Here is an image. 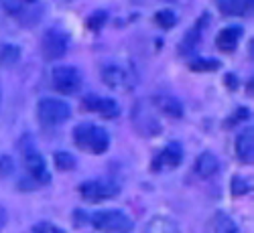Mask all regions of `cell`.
Segmentation results:
<instances>
[{
    "instance_id": "1",
    "label": "cell",
    "mask_w": 254,
    "mask_h": 233,
    "mask_svg": "<svg viewBox=\"0 0 254 233\" xmlns=\"http://www.w3.org/2000/svg\"><path fill=\"white\" fill-rule=\"evenodd\" d=\"M73 144L88 154H104L110 148V134L94 122H81L73 128Z\"/></svg>"
},
{
    "instance_id": "2",
    "label": "cell",
    "mask_w": 254,
    "mask_h": 233,
    "mask_svg": "<svg viewBox=\"0 0 254 233\" xmlns=\"http://www.w3.org/2000/svg\"><path fill=\"white\" fill-rule=\"evenodd\" d=\"M18 150L23 154V162H25V168L29 173V179L35 185H47L51 181V175L47 171V162H45L43 154L37 150L35 140L31 134H25L18 140Z\"/></svg>"
},
{
    "instance_id": "3",
    "label": "cell",
    "mask_w": 254,
    "mask_h": 233,
    "mask_svg": "<svg viewBox=\"0 0 254 233\" xmlns=\"http://www.w3.org/2000/svg\"><path fill=\"white\" fill-rule=\"evenodd\" d=\"M130 122H132V128L142 136V138H153L161 134V122L155 114V110L149 105V101H136L134 108L130 112Z\"/></svg>"
},
{
    "instance_id": "4",
    "label": "cell",
    "mask_w": 254,
    "mask_h": 233,
    "mask_svg": "<svg viewBox=\"0 0 254 233\" xmlns=\"http://www.w3.org/2000/svg\"><path fill=\"white\" fill-rule=\"evenodd\" d=\"M90 221L102 233H130L134 229L132 219L126 213H122V211H114V209L96 211L90 217Z\"/></svg>"
},
{
    "instance_id": "5",
    "label": "cell",
    "mask_w": 254,
    "mask_h": 233,
    "mask_svg": "<svg viewBox=\"0 0 254 233\" xmlns=\"http://www.w3.org/2000/svg\"><path fill=\"white\" fill-rule=\"evenodd\" d=\"M37 118L43 126H59L71 118V108L59 97H43L37 103Z\"/></svg>"
},
{
    "instance_id": "6",
    "label": "cell",
    "mask_w": 254,
    "mask_h": 233,
    "mask_svg": "<svg viewBox=\"0 0 254 233\" xmlns=\"http://www.w3.org/2000/svg\"><path fill=\"white\" fill-rule=\"evenodd\" d=\"M120 193V186L114 181L108 179H94V181H86L79 185V195L86 203H104V201H110L114 197H118Z\"/></svg>"
},
{
    "instance_id": "7",
    "label": "cell",
    "mask_w": 254,
    "mask_h": 233,
    "mask_svg": "<svg viewBox=\"0 0 254 233\" xmlns=\"http://www.w3.org/2000/svg\"><path fill=\"white\" fill-rule=\"evenodd\" d=\"M51 86L57 93L73 95L81 90V73L73 65H57L51 71Z\"/></svg>"
},
{
    "instance_id": "8",
    "label": "cell",
    "mask_w": 254,
    "mask_h": 233,
    "mask_svg": "<svg viewBox=\"0 0 254 233\" xmlns=\"http://www.w3.org/2000/svg\"><path fill=\"white\" fill-rule=\"evenodd\" d=\"M67 47H69V37L59 29H49L41 37V55H43L45 61L61 59L67 53Z\"/></svg>"
},
{
    "instance_id": "9",
    "label": "cell",
    "mask_w": 254,
    "mask_h": 233,
    "mask_svg": "<svg viewBox=\"0 0 254 233\" xmlns=\"http://www.w3.org/2000/svg\"><path fill=\"white\" fill-rule=\"evenodd\" d=\"M100 75H102V81H104L110 90H114V92H130V90L134 88V83H136L134 75H132L128 69H126V67L116 65V63L104 65Z\"/></svg>"
},
{
    "instance_id": "10",
    "label": "cell",
    "mask_w": 254,
    "mask_h": 233,
    "mask_svg": "<svg viewBox=\"0 0 254 233\" xmlns=\"http://www.w3.org/2000/svg\"><path fill=\"white\" fill-rule=\"evenodd\" d=\"M81 110L83 112H94L104 120H114L120 116V105L112 97H100V95H86L81 99Z\"/></svg>"
},
{
    "instance_id": "11",
    "label": "cell",
    "mask_w": 254,
    "mask_h": 233,
    "mask_svg": "<svg viewBox=\"0 0 254 233\" xmlns=\"http://www.w3.org/2000/svg\"><path fill=\"white\" fill-rule=\"evenodd\" d=\"M183 160V148L179 142H169L153 160V171H173Z\"/></svg>"
},
{
    "instance_id": "12",
    "label": "cell",
    "mask_w": 254,
    "mask_h": 233,
    "mask_svg": "<svg viewBox=\"0 0 254 233\" xmlns=\"http://www.w3.org/2000/svg\"><path fill=\"white\" fill-rule=\"evenodd\" d=\"M151 105H153V110H157L159 114H163L167 118H173V120H179L185 114L183 103L171 93H157L151 99Z\"/></svg>"
},
{
    "instance_id": "13",
    "label": "cell",
    "mask_w": 254,
    "mask_h": 233,
    "mask_svg": "<svg viewBox=\"0 0 254 233\" xmlns=\"http://www.w3.org/2000/svg\"><path fill=\"white\" fill-rule=\"evenodd\" d=\"M236 156H238L240 162L252 164V158H254V130L250 128V126L236 136Z\"/></svg>"
},
{
    "instance_id": "14",
    "label": "cell",
    "mask_w": 254,
    "mask_h": 233,
    "mask_svg": "<svg viewBox=\"0 0 254 233\" xmlns=\"http://www.w3.org/2000/svg\"><path fill=\"white\" fill-rule=\"evenodd\" d=\"M195 175L199 179H211L220 173V160L214 152H201L195 158Z\"/></svg>"
},
{
    "instance_id": "15",
    "label": "cell",
    "mask_w": 254,
    "mask_h": 233,
    "mask_svg": "<svg viewBox=\"0 0 254 233\" xmlns=\"http://www.w3.org/2000/svg\"><path fill=\"white\" fill-rule=\"evenodd\" d=\"M242 37V27H226L218 33L216 37V45L222 53H234Z\"/></svg>"
},
{
    "instance_id": "16",
    "label": "cell",
    "mask_w": 254,
    "mask_h": 233,
    "mask_svg": "<svg viewBox=\"0 0 254 233\" xmlns=\"http://www.w3.org/2000/svg\"><path fill=\"white\" fill-rule=\"evenodd\" d=\"M218 8L226 16H246L252 10V0H218Z\"/></svg>"
},
{
    "instance_id": "17",
    "label": "cell",
    "mask_w": 254,
    "mask_h": 233,
    "mask_svg": "<svg viewBox=\"0 0 254 233\" xmlns=\"http://www.w3.org/2000/svg\"><path fill=\"white\" fill-rule=\"evenodd\" d=\"M20 55H23V51H20L18 45L4 43L2 47H0V67H14L20 61Z\"/></svg>"
},
{
    "instance_id": "18",
    "label": "cell",
    "mask_w": 254,
    "mask_h": 233,
    "mask_svg": "<svg viewBox=\"0 0 254 233\" xmlns=\"http://www.w3.org/2000/svg\"><path fill=\"white\" fill-rule=\"evenodd\" d=\"M146 233H179V231L175 221H171L169 217H155L146 225Z\"/></svg>"
},
{
    "instance_id": "19",
    "label": "cell",
    "mask_w": 254,
    "mask_h": 233,
    "mask_svg": "<svg viewBox=\"0 0 254 233\" xmlns=\"http://www.w3.org/2000/svg\"><path fill=\"white\" fill-rule=\"evenodd\" d=\"M214 233H240V231H238L236 221L220 211L214 217Z\"/></svg>"
},
{
    "instance_id": "20",
    "label": "cell",
    "mask_w": 254,
    "mask_h": 233,
    "mask_svg": "<svg viewBox=\"0 0 254 233\" xmlns=\"http://www.w3.org/2000/svg\"><path fill=\"white\" fill-rule=\"evenodd\" d=\"M33 4H37V0H2V8L8 14H16V16L27 12Z\"/></svg>"
},
{
    "instance_id": "21",
    "label": "cell",
    "mask_w": 254,
    "mask_h": 233,
    "mask_svg": "<svg viewBox=\"0 0 254 233\" xmlns=\"http://www.w3.org/2000/svg\"><path fill=\"white\" fill-rule=\"evenodd\" d=\"M53 162L57 166V171H63V173H67V171H73L75 168V156L65 152V150H59L53 154Z\"/></svg>"
},
{
    "instance_id": "22",
    "label": "cell",
    "mask_w": 254,
    "mask_h": 233,
    "mask_svg": "<svg viewBox=\"0 0 254 233\" xmlns=\"http://www.w3.org/2000/svg\"><path fill=\"white\" fill-rule=\"evenodd\" d=\"M155 23H157L161 29L169 31V29H173V27L177 25V14H175L173 10H169V8H163V10H159V12L155 14Z\"/></svg>"
},
{
    "instance_id": "23",
    "label": "cell",
    "mask_w": 254,
    "mask_h": 233,
    "mask_svg": "<svg viewBox=\"0 0 254 233\" xmlns=\"http://www.w3.org/2000/svg\"><path fill=\"white\" fill-rule=\"evenodd\" d=\"M197 43H199V27H193V31H189V33L183 37L179 51L187 55V53H191V51L195 49V45H197Z\"/></svg>"
},
{
    "instance_id": "24",
    "label": "cell",
    "mask_w": 254,
    "mask_h": 233,
    "mask_svg": "<svg viewBox=\"0 0 254 233\" xmlns=\"http://www.w3.org/2000/svg\"><path fill=\"white\" fill-rule=\"evenodd\" d=\"M189 69L191 71H216V69H220V61H216V59H193L189 63Z\"/></svg>"
},
{
    "instance_id": "25",
    "label": "cell",
    "mask_w": 254,
    "mask_h": 233,
    "mask_svg": "<svg viewBox=\"0 0 254 233\" xmlns=\"http://www.w3.org/2000/svg\"><path fill=\"white\" fill-rule=\"evenodd\" d=\"M106 20H108V12H106V10H96L92 16H88L86 23H88V29L96 33V31H100L106 25Z\"/></svg>"
},
{
    "instance_id": "26",
    "label": "cell",
    "mask_w": 254,
    "mask_h": 233,
    "mask_svg": "<svg viewBox=\"0 0 254 233\" xmlns=\"http://www.w3.org/2000/svg\"><path fill=\"white\" fill-rule=\"evenodd\" d=\"M250 183L246 181V179H242V177H234L232 179V193H234L236 197H242V195H246V193H250Z\"/></svg>"
},
{
    "instance_id": "27",
    "label": "cell",
    "mask_w": 254,
    "mask_h": 233,
    "mask_svg": "<svg viewBox=\"0 0 254 233\" xmlns=\"http://www.w3.org/2000/svg\"><path fill=\"white\" fill-rule=\"evenodd\" d=\"M248 118H250V110H248V108H238V110L234 112V116L228 118V120L224 122V128H234V124L246 122Z\"/></svg>"
},
{
    "instance_id": "28",
    "label": "cell",
    "mask_w": 254,
    "mask_h": 233,
    "mask_svg": "<svg viewBox=\"0 0 254 233\" xmlns=\"http://www.w3.org/2000/svg\"><path fill=\"white\" fill-rule=\"evenodd\" d=\"M14 171V162L10 156H0V179L10 177Z\"/></svg>"
},
{
    "instance_id": "29",
    "label": "cell",
    "mask_w": 254,
    "mask_h": 233,
    "mask_svg": "<svg viewBox=\"0 0 254 233\" xmlns=\"http://www.w3.org/2000/svg\"><path fill=\"white\" fill-rule=\"evenodd\" d=\"M31 233H65V231H63L61 227H57V225H53V223H37Z\"/></svg>"
},
{
    "instance_id": "30",
    "label": "cell",
    "mask_w": 254,
    "mask_h": 233,
    "mask_svg": "<svg viewBox=\"0 0 254 233\" xmlns=\"http://www.w3.org/2000/svg\"><path fill=\"white\" fill-rule=\"evenodd\" d=\"M6 221H8V215H6V209H4V207H0V231H2V229H4Z\"/></svg>"
},
{
    "instance_id": "31",
    "label": "cell",
    "mask_w": 254,
    "mask_h": 233,
    "mask_svg": "<svg viewBox=\"0 0 254 233\" xmlns=\"http://www.w3.org/2000/svg\"><path fill=\"white\" fill-rule=\"evenodd\" d=\"M224 83H226V88H232V90H234V88H236V75H226Z\"/></svg>"
},
{
    "instance_id": "32",
    "label": "cell",
    "mask_w": 254,
    "mask_h": 233,
    "mask_svg": "<svg viewBox=\"0 0 254 233\" xmlns=\"http://www.w3.org/2000/svg\"><path fill=\"white\" fill-rule=\"evenodd\" d=\"M0 97H2V93H0Z\"/></svg>"
}]
</instances>
